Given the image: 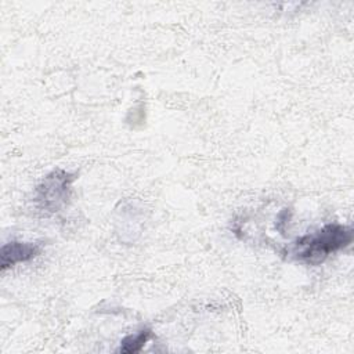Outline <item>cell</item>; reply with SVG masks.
<instances>
[{
	"label": "cell",
	"instance_id": "1",
	"mask_svg": "<svg viewBox=\"0 0 354 354\" xmlns=\"http://www.w3.org/2000/svg\"><path fill=\"white\" fill-rule=\"evenodd\" d=\"M351 242V227L332 223L324 225L315 232H310L297 238L292 243L289 253L297 261L310 266H318L325 261L328 256L347 248Z\"/></svg>",
	"mask_w": 354,
	"mask_h": 354
},
{
	"label": "cell",
	"instance_id": "2",
	"mask_svg": "<svg viewBox=\"0 0 354 354\" xmlns=\"http://www.w3.org/2000/svg\"><path fill=\"white\" fill-rule=\"evenodd\" d=\"M76 178V173L59 167L51 170L35 188L33 203L36 210L44 217L59 212L66 206L72 194V184Z\"/></svg>",
	"mask_w": 354,
	"mask_h": 354
},
{
	"label": "cell",
	"instance_id": "3",
	"mask_svg": "<svg viewBox=\"0 0 354 354\" xmlns=\"http://www.w3.org/2000/svg\"><path fill=\"white\" fill-rule=\"evenodd\" d=\"M41 250L43 245L39 242L10 241L0 249V270L4 272L7 268H11L18 263L30 261L36 259Z\"/></svg>",
	"mask_w": 354,
	"mask_h": 354
},
{
	"label": "cell",
	"instance_id": "4",
	"mask_svg": "<svg viewBox=\"0 0 354 354\" xmlns=\"http://www.w3.org/2000/svg\"><path fill=\"white\" fill-rule=\"evenodd\" d=\"M153 333L149 328L140 329L134 335H127L120 340V347L118 348L122 354H134L142 350V347L148 343L149 339H152Z\"/></svg>",
	"mask_w": 354,
	"mask_h": 354
}]
</instances>
